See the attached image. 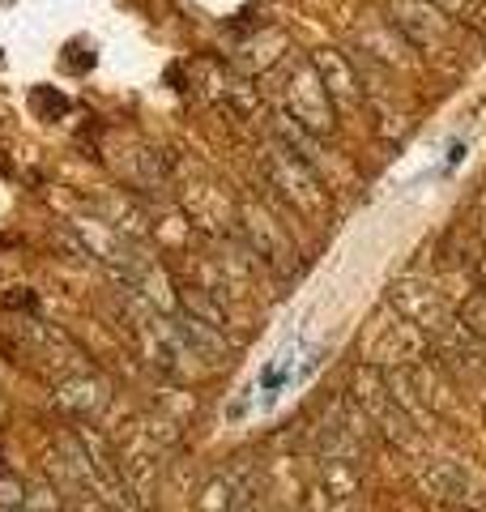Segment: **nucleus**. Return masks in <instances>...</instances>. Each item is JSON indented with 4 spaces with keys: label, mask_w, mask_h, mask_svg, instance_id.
<instances>
[{
    "label": "nucleus",
    "mask_w": 486,
    "mask_h": 512,
    "mask_svg": "<svg viewBox=\"0 0 486 512\" xmlns=\"http://www.w3.org/2000/svg\"><path fill=\"white\" fill-rule=\"evenodd\" d=\"M350 397L363 406L371 427H376V436H384L388 444L410 448L418 440V431H423L414 423V414L393 397V389H388V380H384L380 367H363V372L354 376V393Z\"/></svg>",
    "instance_id": "f257e3e1"
},
{
    "label": "nucleus",
    "mask_w": 486,
    "mask_h": 512,
    "mask_svg": "<svg viewBox=\"0 0 486 512\" xmlns=\"http://www.w3.org/2000/svg\"><path fill=\"white\" fill-rule=\"evenodd\" d=\"M290 116H295L299 124H307L316 137H324L333 128V99H329V90L320 86V77L312 69V60L299 64L295 77H290V94H286V103H282Z\"/></svg>",
    "instance_id": "f03ea898"
},
{
    "label": "nucleus",
    "mask_w": 486,
    "mask_h": 512,
    "mask_svg": "<svg viewBox=\"0 0 486 512\" xmlns=\"http://www.w3.org/2000/svg\"><path fill=\"white\" fill-rule=\"evenodd\" d=\"M239 222H243V239H248V252L256 256V261H265L269 269H286L290 261V239L282 231V222H273L269 210H261L256 201H248L239 210Z\"/></svg>",
    "instance_id": "7ed1b4c3"
},
{
    "label": "nucleus",
    "mask_w": 486,
    "mask_h": 512,
    "mask_svg": "<svg viewBox=\"0 0 486 512\" xmlns=\"http://www.w3.org/2000/svg\"><path fill=\"white\" fill-rule=\"evenodd\" d=\"M393 308L410 320V325H418L427 333V338H440V333L452 325V316L444 308V299L431 291V286L423 282H401L393 286Z\"/></svg>",
    "instance_id": "20e7f679"
},
{
    "label": "nucleus",
    "mask_w": 486,
    "mask_h": 512,
    "mask_svg": "<svg viewBox=\"0 0 486 512\" xmlns=\"http://www.w3.org/2000/svg\"><path fill=\"white\" fill-rule=\"evenodd\" d=\"M312 69H316V77H320V86L329 90L333 107H342V111L359 107V99H363L359 69H354V64H350L342 52H333V47H324V52H312Z\"/></svg>",
    "instance_id": "39448f33"
},
{
    "label": "nucleus",
    "mask_w": 486,
    "mask_h": 512,
    "mask_svg": "<svg viewBox=\"0 0 486 512\" xmlns=\"http://www.w3.org/2000/svg\"><path fill=\"white\" fill-rule=\"evenodd\" d=\"M393 22L418 47H431L448 35V13L431 5V0H393Z\"/></svg>",
    "instance_id": "423d86ee"
},
{
    "label": "nucleus",
    "mask_w": 486,
    "mask_h": 512,
    "mask_svg": "<svg viewBox=\"0 0 486 512\" xmlns=\"http://www.w3.org/2000/svg\"><path fill=\"white\" fill-rule=\"evenodd\" d=\"M269 171V184L273 188H282L286 192V201L295 205V210H316V201H320V188H316V171H307L303 163H295L286 150H278L265 163Z\"/></svg>",
    "instance_id": "0eeeda50"
},
{
    "label": "nucleus",
    "mask_w": 486,
    "mask_h": 512,
    "mask_svg": "<svg viewBox=\"0 0 486 512\" xmlns=\"http://www.w3.org/2000/svg\"><path fill=\"white\" fill-rule=\"evenodd\" d=\"M56 406L60 410H69L73 419H99V414L111 406V389L103 380H94V376H69V380H60L56 384Z\"/></svg>",
    "instance_id": "6e6552de"
},
{
    "label": "nucleus",
    "mask_w": 486,
    "mask_h": 512,
    "mask_svg": "<svg viewBox=\"0 0 486 512\" xmlns=\"http://www.w3.org/2000/svg\"><path fill=\"white\" fill-rule=\"evenodd\" d=\"M269 128H273V141H278V150H286V154L295 158V163H303L307 171H320V137L312 133V128L299 124L286 107L273 111Z\"/></svg>",
    "instance_id": "1a4fd4ad"
},
{
    "label": "nucleus",
    "mask_w": 486,
    "mask_h": 512,
    "mask_svg": "<svg viewBox=\"0 0 486 512\" xmlns=\"http://www.w3.org/2000/svg\"><path fill=\"white\" fill-rule=\"evenodd\" d=\"M418 487H423V495H431L435 504H465L469 495H474V483H469V474L457 461H427V466L418 470Z\"/></svg>",
    "instance_id": "9d476101"
},
{
    "label": "nucleus",
    "mask_w": 486,
    "mask_h": 512,
    "mask_svg": "<svg viewBox=\"0 0 486 512\" xmlns=\"http://www.w3.org/2000/svg\"><path fill=\"white\" fill-rule=\"evenodd\" d=\"M171 329L180 333V342L188 350V359H205V363H222L226 350H231V342H226V333L205 325V320L188 316V312H175L171 316Z\"/></svg>",
    "instance_id": "9b49d317"
},
{
    "label": "nucleus",
    "mask_w": 486,
    "mask_h": 512,
    "mask_svg": "<svg viewBox=\"0 0 486 512\" xmlns=\"http://www.w3.org/2000/svg\"><path fill=\"white\" fill-rule=\"evenodd\" d=\"M248 504V483L239 474H218L209 478L197 495V512H239Z\"/></svg>",
    "instance_id": "f8f14e48"
},
{
    "label": "nucleus",
    "mask_w": 486,
    "mask_h": 512,
    "mask_svg": "<svg viewBox=\"0 0 486 512\" xmlns=\"http://www.w3.org/2000/svg\"><path fill=\"white\" fill-rule=\"evenodd\" d=\"M180 312L197 316V320H205V325H214V329H226V312L205 291H184L180 295Z\"/></svg>",
    "instance_id": "ddd939ff"
},
{
    "label": "nucleus",
    "mask_w": 486,
    "mask_h": 512,
    "mask_svg": "<svg viewBox=\"0 0 486 512\" xmlns=\"http://www.w3.org/2000/svg\"><path fill=\"white\" fill-rule=\"evenodd\" d=\"M457 320L461 325L474 333L478 342H486V291H478V295H469L465 303H461V312H457Z\"/></svg>",
    "instance_id": "4468645a"
},
{
    "label": "nucleus",
    "mask_w": 486,
    "mask_h": 512,
    "mask_svg": "<svg viewBox=\"0 0 486 512\" xmlns=\"http://www.w3.org/2000/svg\"><path fill=\"white\" fill-rule=\"evenodd\" d=\"M0 508H26V487L18 478H0Z\"/></svg>",
    "instance_id": "2eb2a0df"
},
{
    "label": "nucleus",
    "mask_w": 486,
    "mask_h": 512,
    "mask_svg": "<svg viewBox=\"0 0 486 512\" xmlns=\"http://www.w3.org/2000/svg\"><path fill=\"white\" fill-rule=\"evenodd\" d=\"M474 278H478V286L486 291V256H478V265H474Z\"/></svg>",
    "instance_id": "dca6fc26"
},
{
    "label": "nucleus",
    "mask_w": 486,
    "mask_h": 512,
    "mask_svg": "<svg viewBox=\"0 0 486 512\" xmlns=\"http://www.w3.org/2000/svg\"><path fill=\"white\" fill-rule=\"evenodd\" d=\"M0 512H26V508H0Z\"/></svg>",
    "instance_id": "f3484780"
}]
</instances>
